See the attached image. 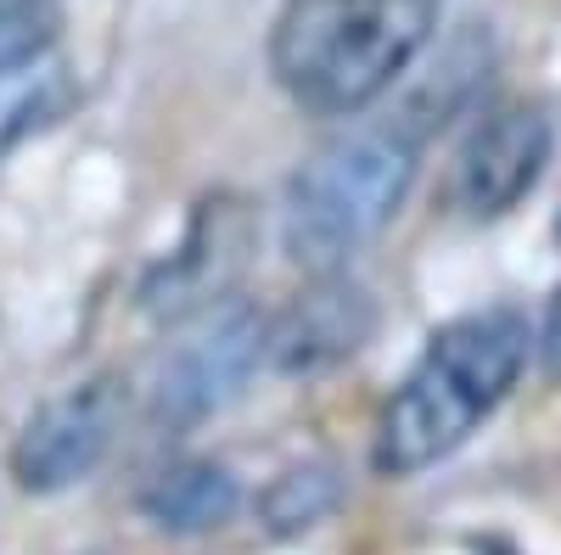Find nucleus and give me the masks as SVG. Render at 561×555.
<instances>
[{
	"label": "nucleus",
	"instance_id": "1",
	"mask_svg": "<svg viewBox=\"0 0 561 555\" xmlns=\"http://www.w3.org/2000/svg\"><path fill=\"white\" fill-rule=\"evenodd\" d=\"M528 320L517 309H472L433 332L427 354L393 388L377 421V460L382 477H415L438 466L449 449L472 438V427L511 393L528 365Z\"/></svg>",
	"mask_w": 561,
	"mask_h": 555
},
{
	"label": "nucleus",
	"instance_id": "2",
	"mask_svg": "<svg viewBox=\"0 0 561 555\" xmlns=\"http://www.w3.org/2000/svg\"><path fill=\"white\" fill-rule=\"evenodd\" d=\"M433 23L438 0H293L270 34V68L298 107L354 118L421 57Z\"/></svg>",
	"mask_w": 561,
	"mask_h": 555
},
{
	"label": "nucleus",
	"instance_id": "3",
	"mask_svg": "<svg viewBox=\"0 0 561 555\" xmlns=\"http://www.w3.org/2000/svg\"><path fill=\"white\" fill-rule=\"evenodd\" d=\"M427 141L433 129L404 102L388 118L325 141L293 174L287 208H280V242H287L293 264L314 275L348 264V253H359L399 213Z\"/></svg>",
	"mask_w": 561,
	"mask_h": 555
},
{
	"label": "nucleus",
	"instance_id": "4",
	"mask_svg": "<svg viewBox=\"0 0 561 555\" xmlns=\"http://www.w3.org/2000/svg\"><path fill=\"white\" fill-rule=\"evenodd\" d=\"M270 314L248 298H219L180 320L152 365V421L169 432L203 427L230 398H242L253 370L264 365Z\"/></svg>",
	"mask_w": 561,
	"mask_h": 555
},
{
	"label": "nucleus",
	"instance_id": "5",
	"mask_svg": "<svg viewBox=\"0 0 561 555\" xmlns=\"http://www.w3.org/2000/svg\"><path fill=\"white\" fill-rule=\"evenodd\" d=\"M118 432V382H79L45 398L12 443V477L28 494H62L102 466Z\"/></svg>",
	"mask_w": 561,
	"mask_h": 555
},
{
	"label": "nucleus",
	"instance_id": "6",
	"mask_svg": "<svg viewBox=\"0 0 561 555\" xmlns=\"http://www.w3.org/2000/svg\"><path fill=\"white\" fill-rule=\"evenodd\" d=\"M248 247H253V224H248V208L242 197H208L197 203L192 224H185L180 247L147 275V287H140V303L152 314H197L219 298H230V281L242 275L248 264Z\"/></svg>",
	"mask_w": 561,
	"mask_h": 555
},
{
	"label": "nucleus",
	"instance_id": "7",
	"mask_svg": "<svg viewBox=\"0 0 561 555\" xmlns=\"http://www.w3.org/2000/svg\"><path fill=\"white\" fill-rule=\"evenodd\" d=\"M370 337H377V303H370V292L325 269L309 292H298L270 320L264 359L280 377H320V370L354 359Z\"/></svg>",
	"mask_w": 561,
	"mask_h": 555
},
{
	"label": "nucleus",
	"instance_id": "8",
	"mask_svg": "<svg viewBox=\"0 0 561 555\" xmlns=\"http://www.w3.org/2000/svg\"><path fill=\"white\" fill-rule=\"evenodd\" d=\"M550 147H556V129L539 107H505L483 118L455 163V203L472 219L511 213L539 185Z\"/></svg>",
	"mask_w": 561,
	"mask_h": 555
},
{
	"label": "nucleus",
	"instance_id": "9",
	"mask_svg": "<svg viewBox=\"0 0 561 555\" xmlns=\"http://www.w3.org/2000/svg\"><path fill=\"white\" fill-rule=\"evenodd\" d=\"M140 505H147V517L163 533H208L230 522V511L242 505V488L214 460H185V466H169Z\"/></svg>",
	"mask_w": 561,
	"mask_h": 555
},
{
	"label": "nucleus",
	"instance_id": "10",
	"mask_svg": "<svg viewBox=\"0 0 561 555\" xmlns=\"http://www.w3.org/2000/svg\"><path fill=\"white\" fill-rule=\"evenodd\" d=\"M343 499V477L325 460H304V466H287L264 494H259V517L270 533H304L314 528L332 505Z\"/></svg>",
	"mask_w": 561,
	"mask_h": 555
},
{
	"label": "nucleus",
	"instance_id": "11",
	"mask_svg": "<svg viewBox=\"0 0 561 555\" xmlns=\"http://www.w3.org/2000/svg\"><path fill=\"white\" fill-rule=\"evenodd\" d=\"M62 28L57 0H0V73L34 68Z\"/></svg>",
	"mask_w": 561,
	"mask_h": 555
},
{
	"label": "nucleus",
	"instance_id": "12",
	"mask_svg": "<svg viewBox=\"0 0 561 555\" xmlns=\"http://www.w3.org/2000/svg\"><path fill=\"white\" fill-rule=\"evenodd\" d=\"M539 348H545V370L550 377H561V287L545 309V332H539Z\"/></svg>",
	"mask_w": 561,
	"mask_h": 555
},
{
	"label": "nucleus",
	"instance_id": "13",
	"mask_svg": "<svg viewBox=\"0 0 561 555\" xmlns=\"http://www.w3.org/2000/svg\"><path fill=\"white\" fill-rule=\"evenodd\" d=\"M556 236H561V219H556Z\"/></svg>",
	"mask_w": 561,
	"mask_h": 555
}]
</instances>
